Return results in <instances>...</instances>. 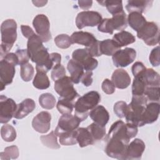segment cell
Listing matches in <instances>:
<instances>
[{
	"mask_svg": "<svg viewBox=\"0 0 160 160\" xmlns=\"http://www.w3.org/2000/svg\"><path fill=\"white\" fill-rule=\"evenodd\" d=\"M152 2L149 0H130L128 1L126 9L129 13L137 12L142 14L151 6Z\"/></svg>",
	"mask_w": 160,
	"mask_h": 160,
	"instance_id": "cb8c5ba5",
	"label": "cell"
},
{
	"mask_svg": "<svg viewBox=\"0 0 160 160\" xmlns=\"http://www.w3.org/2000/svg\"><path fill=\"white\" fill-rule=\"evenodd\" d=\"M17 23L12 19L3 21L1 26V58H3L12 48L17 39Z\"/></svg>",
	"mask_w": 160,
	"mask_h": 160,
	"instance_id": "277c9868",
	"label": "cell"
},
{
	"mask_svg": "<svg viewBox=\"0 0 160 160\" xmlns=\"http://www.w3.org/2000/svg\"><path fill=\"white\" fill-rule=\"evenodd\" d=\"M97 2L102 6H106L108 12L112 15L124 11L122 1H98Z\"/></svg>",
	"mask_w": 160,
	"mask_h": 160,
	"instance_id": "d6a6232c",
	"label": "cell"
},
{
	"mask_svg": "<svg viewBox=\"0 0 160 160\" xmlns=\"http://www.w3.org/2000/svg\"><path fill=\"white\" fill-rule=\"evenodd\" d=\"M146 68L144 66L143 63L141 62H139V61L136 62L132 65V68H131L132 74L134 77L141 75L146 71Z\"/></svg>",
	"mask_w": 160,
	"mask_h": 160,
	"instance_id": "f907efd6",
	"label": "cell"
},
{
	"mask_svg": "<svg viewBox=\"0 0 160 160\" xmlns=\"http://www.w3.org/2000/svg\"><path fill=\"white\" fill-rule=\"evenodd\" d=\"M144 72L141 75L135 76L134 78L132 85V96L144 95V92L147 87L146 82L143 78Z\"/></svg>",
	"mask_w": 160,
	"mask_h": 160,
	"instance_id": "4dcf8cb0",
	"label": "cell"
},
{
	"mask_svg": "<svg viewBox=\"0 0 160 160\" xmlns=\"http://www.w3.org/2000/svg\"><path fill=\"white\" fill-rule=\"evenodd\" d=\"M137 36L147 45L154 46L159 42V27L154 22H146L144 26L137 32Z\"/></svg>",
	"mask_w": 160,
	"mask_h": 160,
	"instance_id": "9c48e42d",
	"label": "cell"
},
{
	"mask_svg": "<svg viewBox=\"0 0 160 160\" xmlns=\"http://www.w3.org/2000/svg\"><path fill=\"white\" fill-rule=\"evenodd\" d=\"M143 78L147 86H159V75L152 68H146Z\"/></svg>",
	"mask_w": 160,
	"mask_h": 160,
	"instance_id": "836d02e7",
	"label": "cell"
},
{
	"mask_svg": "<svg viewBox=\"0 0 160 160\" xmlns=\"http://www.w3.org/2000/svg\"><path fill=\"white\" fill-rule=\"evenodd\" d=\"M42 42L41 38L34 34L28 39L27 50L30 59L36 64V71L46 73L56 65L61 64V56L57 52L49 54Z\"/></svg>",
	"mask_w": 160,
	"mask_h": 160,
	"instance_id": "6da1fadb",
	"label": "cell"
},
{
	"mask_svg": "<svg viewBox=\"0 0 160 160\" xmlns=\"http://www.w3.org/2000/svg\"><path fill=\"white\" fill-rule=\"evenodd\" d=\"M87 128L90 132V134L94 142L101 141L106 138V134L105 127L93 122L89 125Z\"/></svg>",
	"mask_w": 160,
	"mask_h": 160,
	"instance_id": "1f68e13d",
	"label": "cell"
},
{
	"mask_svg": "<svg viewBox=\"0 0 160 160\" xmlns=\"http://www.w3.org/2000/svg\"><path fill=\"white\" fill-rule=\"evenodd\" d=\"M92 72L91 71H86L84 73L81 81L86 87L90 86L92 83Z\"/></svg>",
	"mask_w": 160,
	"mask_h": 160,
	"instance_id": "816d5d0a",
	"label": "cell"
},
{
	"mask_svg": "<svg viewBox=\"0 0 160 160\" xmlns=\"http://www.w3.org/2000/svg\"><path fill=\"white\" fill-rule=\"evenodd\" d=\"M144 95L150 102H157L159 101V86H147Z\"/></svg>",
	"mask_w": 160,
	"mask_h": 160,
	"instance_id": "60d3db41",
	"label": "cell"
},
{
	"mask_svg": "<svg viewBox=\"0 0 160 160\" xmlns=\"http://www.w3.org/2000/svg\"><path fill=\"white\" fill-rule=\"evenodd\" d=\"M128 110V104L123 101L116 102L114 105V112L119 118H125Z\"/></svg>",
	"mask_w": 160,
	"mask_h": 160,
	"instance_id": "ee69618b",
	"label": "cell"
},
{
	"mask_svg": "<svg viewBox=\"0 0 160 160\" xmlns=\"http://www.w3.org/2000/svg\"><path fill=\"white\" fill-rule=\"evenodd\" d=\"M54 42L58 48L61 49H67L72 44L71 37L66 34H61L57 36L54 38Z\"/></svg>",
	"mask_w": 160,
	"mask_h": 160,
	"instance_id": "7bdbcfd3",
	"label": "cell"
},
{
	"mask_svg": "<svg viewBox=\"0 0 160 160\" xmlns=\"http://www.w3.org/2000/svg\"><path fill=\"white\" fill-rule=\"evenodd\" d=\"M67 68L70 73V78L72 82L74 84H78L81 81V79L84 73V69L82 66L72 59L69 61Z\"/></svg>",
	"mask_w": 160,
	"mask_h": 160,
	"instance_id": "d4e9b609",
	"label": "cell"
},
{
	"mask_svg": "<svg viewBox=\"0 0 160 160\" xmlns=\"http://www.w3.org/2000/svg\"><path fill=\"white\" fill-rule=\"evenodd\" d=\"M32 25L43 42H48L51 39L50 23L46 15L40 14L36 16L33 19Z\"/></svg>",
	"mask_w": 160,
	"mask_h": 160,
	"instance_id": "7c38bea8",
	"label": "cell"
},
{
	"mask_svg": "<svg viewBox=\"0 0 160 160\" xmlns=\"http://www.w3.org/2000/svg\"><path fill=\"white\" fill-rule=\"evenodd\" d=\"M51 115L48 111L38 113L32 121L33 129L40 133H46L51 127Z\"/></svg>",
	"mask_w": 160,
	"mask_h": 160,
	"instance_id": "e0dca14e",
	"label": "cell"
},
{
	"mask_svg": "<svg viewBox=\"0 0 160 160\" xmlns=\"http://www.w3.org/2000/svg\"><path fill=\"white\" fill-rule=\"evenodd\" d=\"M54 82V88L60 96L59 98L74 101L79 96L78 93L73 86V82L70 77L65 76Z\"/></svg>",
	"mask_w": 160,
	"mask_h": 160,
	"instance_id": "52a82bcc",
	"label": "cell"
},
{
	"mask_svg": "<svg viewBox=\"0 0 160 160\" xmlns=\"http://www.w3.org/2000/svg\"><path fill=\"white\" fill-rule=\"evenodd\" d=\"M105 148L106 154L111 158L125 160L127 147L129 143L116 138H107Z\"/></svg>",
	"mask_w": 160,
	"mask_h": 160,
	"instance_id": "ba28073f",
	"label": "cell"
},
{
	"mask_svg": "<svg viewBox=\"0 0 160 160\" xmlns=\"http://www.w3.org/2000/svg\"><path fill=\"white\" fill-rule=\"evenodd\" d=\"M58 137L60 144L63 146H72L78 143L76 138V130L62 133Z\"/></svg>",
	"mask_w": 160,
	"mask_h": 160,
	"instance_id": "f35d334b",
	"label": "cell"
},
{
	"mask_svg": "<svg viewBox=\"0 0 160 160\" xmlns=\"http://www.w3.org/2000/svg\"><path fill=\"white\" fill-rule=\"evenodd\" d=\"M101 101V96L98 92L91 91L80 97L74 104V115L81 121L85 120L88 115L89 111L98 106Z\"/></svg>",
	"mask_w": 160,
	"mask_h": 160,
	"instance_id": "7a4b0ae2",
	"label": "cell"
},
{
	"mask_svg": "<svg viewBox=\"0 0 160 160\" xmlns=\"http://www.w3.org/2000/svg\"><path fill=\"white\" fill-rule=\"evenodd\" d=\"M127 20L129 25L137 32L141 29L147 22L146 18L142 14L137 12L129 13Z\"/></svg>",
	"mask_w": 160,
	"mask_h": 160,
	"instance_id": "4316f807",
	"label": "cell"
},
{
	"mask_svg": "<svg viewBox=\"0 0 160 160\" xmlns=\"http://www.w3.org/2000/svg\"><path fill=\"white\" fill-rule=\"evenodd\" d=\"M18 105L15 101L4 95L0 96V122L6 124L9 122L16 111Z\"/></svg>",
	"mask_w": 160,
	"mask_h": 160,
	"instance_id": "5bb4252c",
	"label": "cell"
},
{
	"mask_svg": "<svg viewBox=\"0 0 160 160\" xmlns=\"http://www.w3.org/2000/svg\"><path fill=\"white\" fill-rule=\"evenodd\" d=\"M102 18L100 13L93 11H84L78 14L76 24L78 29H81L86 26L94 27L99 25Z\"/></svg>",
	"mask_w": 160,
	"mask_h": 160,
	"instance_id": "30bf717a",
	"label": "cell"
},
{
	"mask_svg": "<svg viewBox=\"0 0 160 160\" xmlns=\"http://www.w3.org/2000/svg\"><path fill=\"white\" fill-rule=\"evenodd\" d=\"M159 108V103L157 102H150L146 104L142 117L143 126L147 124H151L158 119Z\"/></svg>",
	"mask_w": 160,
	"mask_h": 160,
	"instance_id": "d6986e66",
	"label": "cell"
},
{
	"mask_svg": "<svg viewBox=\"0 0 160 160\" xmlns=\"http://www.w3.org/2000/svg\"><path fill=\"white\" fill-rule=\"evenodd\" d=\"M1 135L2 139L6 142H12L16 138V131L10 124H4L1 127Z\"/></svg>",
	"mask_w": 160,
	"mask_h": 160,
	"instance_id": "8d00e7d4",
	"label": "cell"
},
{
	"mask_svg": "<svg viewBox=\"0 0 160 160\" xmlns=\"http://www.w3.org/2000/svg\"><path fill=\"white\" fill-rule=\"evenodd\" d=\"M102 90L107 94H111L115 92V86L109 79H105L102 83Z\"/></svg>",
	"mask_w": 160,
	"mask_h": 160,
	"instance_id": "c3c4849f",
	"label": "cell"
},
{
	"mask_svg": "<svg viewBox=\"0 0 160 160\" xmlns=\"http://www.w3.org/2000/svg\"><path fill=\"white\" fill-rule=\"evenodd\" d=\"M15 53L18 58L19 65L21 66L28 62L30 58L27 49H18Z\"/></svg>",
	"mask_w": 160,
	"mask_h": 160,
	"instance_id": "7dc6e473",
	"label": "cell"
},
{
	"mask_svg": "<svg viewBox=\"0 0 160 160\" xmlns=\"http://www.w3.org/2000/svg\"><path fill=\"white\" fill-rule=\"evenodd\" d=\"M34 73V69L30 63L28 62L21 66L20 75L24 81L28 82L31 81L33 77Z\"/></svg>",
	"mask_w": 160,
	"mask_h": 160,
	"instance_id": "ab89813d",
	"label": "cell"
},
{
	"mask_svg": "<svg viewBox=\"0 0 160 160\" xmlns=\"http://www.w3.org/2000/svg\"><path fill=\"white\" fill-rule=\"evenodd\" d=\"M56 107L60 113L62 114H71L74 108V104L73 101L59 98Z\"/></svg>",
	"mask_w": 160,
	"mask_h": 160,
	"instance_id": "74e56055",
	"label": "cell"
},
{
	"mask_svg": "<svg viewBox=\"0 0 160 160\" xmlns=\"http://www.w3.org/2000/svg\"><path fill=\"white\" fill-rule=\"evenodd\" d=\"M148 101L144 95L132 96L131 102L128 105L125 116L128 123L132 124L138 127L143 126L142 117Z\"/></svg>",
	"mask_w": 160,
	"mask_h": 160,
	"instance_id": "3957f363",
	"label": "cell"
},
{
	"mask_svg": "<svg viewBox=\"0 0 160 160\" xmlns=\"http://www.w3.org/2000/svg\"><path fill=\"white\" fill-rule=\"evenodd\" d=\"M51 78L56 81L66 76V70L61 64H58L53 67L51 71Z\"/></svg>",
	"mask_w": 160,
	"mask_h": 160,
	"instance_id": "f6af8a7d",
	"label": "cell"
},
{
	"mask_svg": "<svg viewBox=\"0 0 160 160\" xmlns=\"http://www.w3.org/2000/svg\"><path fill=\"white\" fill-rule=\"evenodd\" d=\"M36 108V104L33 99L27 98L18 104L16 111L14 117L16 119H21L31 112Z\"/></svg>",
	"mask_w": 160,
	"mask_h": 160,
	"instance_id": "603a6c76",
	"label": "cell"
},
{
	"mask_svg": "<svg viewBox=\"0 0 160 160\" xmlns=\"http://www.w3.org/2000/svg\"><path fill=\"white\" fill-rule=\"evenodd\" d=\"M15 66L14 63L5 59H1L0 61L1 91L4 90L6 85L12 83L16 72Z\"/></svg>",
	"mask_w": 160,
	"mask_h": 160,
	"instance_id": "9a60e30c",
	"label": "cell"
},
{
	"mask_svg": "<svg viewBox=\"0 0 160 160\" xmlns=\"http://www.w3.org/2000/svg\"><path fill=\"white\" fill-rule=\"evenodd\" d=\"M36 71V74L32 81L33 86L38 89H48L50 86V81L46 73L41 71Z\"/></svg>",
	"mask_w": 160,
	"mask_h": 160,
	"instance_id": "f546056e",
	"label": "cell"
},
{
	"mask_svg": "<svg viewBox=\"0 0 160 160\" xmlns=\"http://www.w3.org/2000/svg\"><path fill=\"white\" fill-rule=\"evenodd\" d=\"M144 149L145 144L143 141L138 138L135 139L128 145L125 160L140 159Z\"/></svg>",
	"mask_w": 160,
	"mask_h": 160,
	"instance_id": "ac0fdd59",
	"label": "cell"
},
{
	"mask_svg": "<svg viewBox=\"0 0 160 160\" xmlns=\"http://www.w3.org/2000/svg\"><path fill=\"white\" fill-rule=\"evenodd\" d=\"M111 80L114 86L118 89H125L131 83V78L129 74L123 69H116L111 77Z\"/></svg>",
	"mask_w": 160,
	"mask_h": 160,
	"instance_id": "ffe728a7",
	"label": "cell"
},
{
	"mask_svg": "<svg viewBox=\"0 0 160 160\" xmlns=\"http://www.w3.org/2000/svg\"><path fill=\"white\" fill-rule=\"evenodd\" d=\"M81 122V120L75 115L73 116L71 114H62L59 119L54 133L58 137L62 133L73 131L78 128Z\"/></svg>",
	"mask_w": 160,
	"mask_h": 160,
	"instance_id": "8fae6325",
	"label": "cell"
},
{
	"mask_svg": "<svg viewBox=\"0 0 160 160\" xmlns=\"http://www.w3.org/2000/svg\"><path fill=\"white\" fill-rule=\"evenodd\" d=\"M86 49L88 50L89 54L92 57H98L101 56V53L100 52V48H99V41L98 40H96L92 44H91L89 47L86 48Z\"/></svg>",
	"mask_w": 160,
	"mask_h": 160,
	"instance_id": "681fc988",
	"label": "cell"
},
{
	"mask_svg": "<svg viewBox=\"0 0 160 160\" xmlns=\"http://www.w3.org/2000/svg\"><path fill=\"white\" fill-rule=\"evenodd\" d=\"M112 39L120 48L129 45L136 41L135 37L131 32L126 31H122L115 34Z\"/></svg>",
	"mask_w": 160,
	"mask_h": 160,
	"instance_id": "f1b7e54d",
	"label": "cell"
},
{
	"mask_svg": "<svg viewBox=\"0 0 160 160\" xmlns=\"http://www.w3.org/2000/svg\"><path fill=\"white\" fill-rule=\"evenodd\" d=\"M76 138L81 148L92 145L95 142L87 128H77L76 129Z\"/></svg>",
	"mask_w": 160,
	"mask_h": 160,
	"instance_id": "484cf974",
	"label": "cell"
},
{
	"mask_svg": "<svg viewBox=\"0 0 160 160\" xmlns=\"http://www.w3.org/2000/svg\"><path fill=\"white\" fill-rule=\"evenodd\" d=\"M89 115L95 123L104 127H105L109 119L108 111L101 105L96 106L89 112Z\"/></svg>",
	"mask_w": 160,
	"mask_h": 160,
	"instance_id": "44dd1931",
	"label": "cell"
},
{
	"mask_svg": "<svg viewBox=\"0 0 160 160\" xmlns=\"http://www.w3.org/2000/svg\"><path fill=\"white\" fill-rule=\"evenodd\" d=\"M136 57V51L131 48L119 49L112 57L113 63L116 67H126L132 63Z\"/></svg>",
	"mask_w": 160,
	"mask_h": 160,
	"instance_id": "2e32d148",
	"label": "cell"
},
{
	"mask_svg": "<svg viewBox=\"0 0 160 160\" xmlns=\"http://www.w3.org/2000/svg\"><path fill=\"white\" fill-rule=\"evenodd\" d=\"M138 131V126L136 125L128 122L125 124L122 121L119 120L111 125L105 138H116L129 143L130 139L137 135Z\"/></svg>",
	"mask_w": 160,
	"mask_h": 160,
	"instance_id": "5b68a950",
	"label": "cell"
},
{
	"mask_svg": "<svg viewBox=\"0 0 160 160\" xmlns=\"http://www.w3.org/2000/svg\"><path fill=\"white\" fill-rule=\"evenodd\" d=\"M21 32H22V34L24 36V37H25L26 38H28V39H29L32 35L35 34L33 30L32 29V28L27 25H21Z\"/></svg>",
	"mask_w": 160,
	"mask_h": 160,
	"instance_id": "f5cc1de1",
	"label": "cell"
},
{
	"mask_svg": "<svg viewBox=\"0 0 160 160\" xmlns=\"http://www.w3.org/2000/svg\"><path fill=\"white\" fill-rule=\"evenodd\" d=\"M39 102L42 108L51 109L55 106L56 101L55 97L52 94L46 92L42 94L39 96Z\"/></svg>",
	"mask_w": 160,
	"mask_h": 160,
	"instance_id": "d590c367",
	"label": "cell"
},
{
	"mask_svg": "<svg viewBox=\"0 0 160 160\" xmlns=\"http://www.w3.org/2000/svg\"><path fill=\"white\" fill-rule=\"evenodd\" d=\"M78 4L79 6L82 8V9L87 10L91 8L92 4V1H78Z\"/></svg>",
	"mask_w": 160,
	"mask_h": 160,
	"instance_id": "db71d44e",
	"label": "cell"
},
{
	"mask_svg": "<svg viewBox=\"0 0 160 160\" xmlns=\"http://www.w3.org/2000/svg\"><path fill=\"white\" fill-rule=\"evenodd\" d=\"M71 38L72 44H79L80 45L84 46L86 48L89 47L97 40L92 34L81 31L73 32Z\"/></svg>",
	"mask_w": 160,
	"mask_h": 160,
	"instance_id": "7402d4cb",
	"label": "cell"
},
{
	"mask_svg": "<svg viewBox=\"0 0 160 160\" xmlns=\"http://www.w3.org/2000/svg\"><path fill=\"white\" fill-rule=\"evenodd\" d=\"M99 48L101 54L112 56L121 48L113 39H107L99 41Z\"/></svg>",
	"mask_w": 160,
	"mask_h": 160,
	"instance_id": "83f0119b",
	"label": "cell"
},
{
	"mask_svg": "<svg viewBox=\"0 0 160 160\" xmlns=\"http://www.w3.org/2000/svg\"><path fill=\"white\" fill-rule=\"evenodd\" d=\"M127 26V16L124 11H122L119 14L112 15V18L102 19L98 26V29L100 32L112 34L114 30L122 31L125 29Z\"/></svg>",
	"mask_w": 160,
	"mask_h": 160,
	"instance_id": "8992f818",
	"label": "cell"
},
{
	"mask_svg": "<svg viewBox=\"0 0 160 160\" xmlns=\"http://www.w3.org/2000/svg\"><path fill=\"white\" fill-rule=\"evenodd\" d=\"M72 58L79 63L86 71H92L98 67V61L92 57L88 52L86 48L77 49L73 51Z\"/></svg>",
	"mask_w": 160,
	"mask_h": 160,
	"instance_id": "4fadbf2b",
	"label": "cell"
},
{
	"mask_svg": "<svg viewBox=\"0 0 160 160\" xmlns=\"http://www.w3.org/2000/svg\"><path fill=\"white\" fill-rule=\"evenodd\" d=\"M149 62L152 66H158L160 64L159 60V46L154 48L151 52L149 57Z\"/></svg>",
	"mask_w": 160,
	"mask_h": 160,
	"instance_id": "bcb514c9",
	"label": "cell"
},
{
	"mask_svg": "<svg viewBox=\"0 0 160 160\" xmlns=\"http://www.w3.org/2000/svg\"><path fill=\"white\" fill-rule=\"evenodd\" d=\"M48 2L47 1H32V3L37 7L44 6Z\"/></svg>",
	"mask_w": 160,
	"mask_h": 160,
	"instance_id": "11a10c76",
	"label": "cell"
},
{
	"mask_svg": "<svg viewBox=\"0 0 160 160\" xmlns=\"http://www.w3.org/2000/svg\"><path fill=\"white\" fill-rule=\"evenodd\" d=\"M19 156V150L16 146H11L6 147L3 152L0 154V158L2 160H9L11 159H17Z\"/></svg>",
	"mask_w": 160,
	"mask_h": 160,
	"instance_id": "b9f144b4",
	"label": "cell"
},
{
	"mask_svg": "<svg viewBox=\"0 0 160 160\" xmlns=\"http://www.w3.org/2000/svg\"><path fill=\"white\" fill-rule=\"evenodd\" d=\"M57 136L55 134L54 131H51L47 135H43L40 137L41 142L44 146L53 149L60 148V145L57 141Z\"/></svg>",
	"mask_w": 160,
	"mask_h": 160,
	"instance_id": "e575fe53",
	"label": "cell"
}]
</instances>
